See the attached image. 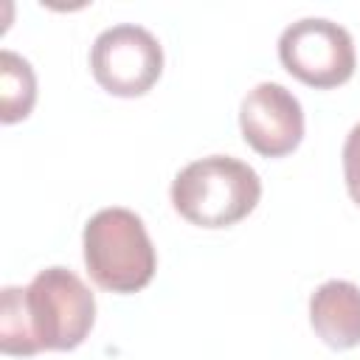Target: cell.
Segmentation results:
<instances>
[{
	"mask_svg": "<svg viewBox=\"0 0 360 360\" xmlns=\"http://www.w3.org/2000/svg\"><path fill=\"white\" fill-rule=\"evenodd\" d=\"M37 104V76L25 56L0 51V121L17 124L31 115Z\"/></svg>",
	"mask_w": 360,
	"mask_h": 360,
	"instance_id": "cell-8",
	"label": "cell"
},
{
	"mask_svg": "<svg viewBox=\"0 0 360 360\" xmlns=\"http://www.w3.org/2000/svg\"><path fill=\"white\" fill-rule=\"evenodd\" d=\"M278 59L290 76L315 90L346 84L357 68L352 34L326 17L290 22L278 37Z\"/></svg>",
	"mask_w": 360,
	"mask_h": 360,
	"instance_id": "cell-4",
	"label": "cell"
},
{
	"mask_svg": "<svg viewBox=\"0 0 360 360\" xmlns=\"http://www.w3.org/2000/svg\"><path fill=\"white\" fill-rule=\"evenodd\" d=\"M96 323V295L68 267L39 270L28 287H3L0 352L31 357L82 346Z\"/></svg>",
	"mask_w": 360,
	"mask_h": 360,
	"instance_id": "cell-1",
	"label": "cell"
},
{
	"mask_svg": "<svg viewBox=\"0 0 360 360\" xmlns=\"http://www.w3.org/2000/svg\"><path fill=\"white\" fill-rule=\"evenodd\" d=\"M174 211L197 228H231L262 200V180L253 166L231 155H208L186 163L172 180Z\"/></svg>",
	"mask_w": 360,
	"mask_h": 360,
	"instance_id": "cell-2",
	"label": "cell"
},
{
	"mask_svg": "<svg viewBox=\"0 0 360 360\" xmlns=\"http://www.w3.org/2000/svg\"><path fill=\"white\" fill-rule=\"evenodd\" d=\"M309 326L335 352L360 346V287L329 278L309 295Z\"/></svg>",
	"mask_w": 360,
	"mask_h": 360,
	"instance_id": "cell-7",
	"label": "cell"
},
{
	"mask_svg": "<svg viewBox=\"0 0 360 360\" xmlns=\"http://www.w3.org/2000/svg\"><path fill=\"white\" fill-rule=\"evenodd\" d=\"M90 73L110 96H143L163 73V45L143 25H110L90 45Z\"/></svg>",
	"mask_w": 360,
	"mask_h": 360,
	"instance_id": "cell-5",
	"label": "cell"
},
{
	"mask_svg": "<svg viewBox=\"0 0 360 360\" xmlns=\"http://www.w3.org/2000/svg\"><path fill=\"white\" fill-rule=\"evenodd\" d=\"M82 256L96 287L118 295L143 290L158 270V253L143 219L121 205L101 208L84 222Z\"/></svg>",
	"mask_w": 360,
	"mask_h": 360,
	"instance_id": "cell-3",
	"label": "cell"
},
{
	"mask_svg": "<svg viewBox=\"0 0 360 360\" xmlns=\"http://www.w3.org/2000/svg\"><path fill=\"white\" fill-rule=\"evenodd\" d=\"M239 129L262 158H284L304 141L301 101L278 82H259L239 104Z\"/></svg>",
	"mask_w": 360,
	"mask_h": 360,
	"instance_id": "cell-6",
	"label": "cell"
},
{
	"mask_svg": "<svg viewBox=\"0 0 360 360\" xmlns=\"http://www.w3.org/2000/svg\"><path fill=\"white\" fill-rule=\"evenodd\" d=\"M343 180L354 205H360V121L349 129L343 141Z\"/></svg>",
	"mask_w": 360,
	"mask_h": 360,
	"instance_id": "cell-9",
	"label": "cell"
}]
</instances>
